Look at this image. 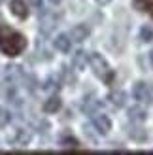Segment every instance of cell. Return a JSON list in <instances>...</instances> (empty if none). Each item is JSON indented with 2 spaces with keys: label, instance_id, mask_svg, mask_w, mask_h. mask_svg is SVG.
Masks as SVG:
<instances>
[{
  "label": "cell",
  "instance_id": "obj_14",
  "mask_svg": "<svg viewBox=\"0 0 153 155\" xmlns=\"http://www.w3.org/2000/svg\"><path fill=\"white\" fill-rule=\"evenodd\" d=\"M30 133L28 130H25V129H19L17 133H15V136H13V144H17V146H27L28 142H30Z\"/></svg>",
  "mask_w": 153,
  "mask_h": 155
},
{
  "label": "cell",
  "instance_id": "obj_10",
  "mask_svg": "<svg viewBox=\"0 0 153 155\" xmlns=\"http://www.w3.org/2000/svg\"><path fill=\"white\" fill-rule=\"evenodd\" d=\"M132 6H134V10L153 17V0H132Z\"/></svg>",
  "mask_w": 153,
  "mask_h": 155
},
{
  "label": "cell",
  "instance_id": "obj_8",
  "mask_svg": "<svg viewBox=\"0 0 153 155\" xmlns=\"http://www.w3.org/2000/svg\"><path fill=\"white\" fill-rule=\"evenodd\" d=\"M108 100L112 102V106H116V108H123L125 104H127V93L125 91H112L110 93V97H108Z\"/></svg>",
  "mask_w": 153,
  "mask_h": 155
},
{
  "label": "cell",
  "instance_id": "obj_17",
  "mask_svg": "<svg viewBox=\"0 0 153 155\" xmlns=\"http://www.w3.org/2000/svg\"><path fill=\"white\" fill-rule=\"evenodd\" d=\"M6 70H8V72H6V78H8V80H11V81L23 76V74H21V68H19V66H8Z\"/></svg>",
  "mask_w": 153,
  "mask_h": 155
},
{
  "label": "cell",
  "instance_id": "obj_4",
  "mask_svg": "<svg viewBox=\"0 0 153 155\" xmlns=\"http://www.w3.org/2000/svg\"><path fill=\"white\" fill-rule=\"evenodd\" d=\"M93 127L96 129V133L98 134H108L110 133V129H112V121L108 115H104V114H96L95 117H93Z\"/></svg>",
  "mask_w": 153,
  "mask_h": 155
},
{
  "label": "cell",
  "instance_id": "obj_19",
  "mask_svg": "<svg viewBox=\"0 0 153 155\" xmlns=\"http://www.w3.org/2000/svg\"><path fill=\"white\" fill-rule=\"evenodd\" d=\"M10 119H11L10 112L4 110V108H0V127H6L8 123H10Z\"/></svg>",
  "mask_w": 153,
  "mask_h": 155
},
{
  "label": "cell",
  "instance_id": "obj_7",
  "mask_svg": "<svg viewBox=\"0 0 153 155\" xmlns=\"http://www.w3.org/2000/svg\"><path fill=\"white\" fill-rule=\"evenodd\" d=\"M11 13L15 15V17H19V19H27V15H28V8L25 4V0H11Z\"/></svg>",
  "mask_w": 153,
  "mask_h": 155
},
{
  "label": "cell",
  "instance_id": "obj_3",
  "mask_svg": "<svg viewBox=\"0 0 153 155\" xmlns=\"http://www.w3.org/2000/svg\"><path fill=\"white\" fill-rule=\"evenodd\" d=\"M132 95L136 100H140V102H153V85L151 83H144V81H138L134 85V91H132Z\"/></svg>",
  "mask_w": 153,
  "mask_h": 155
},
{
  "label": "cell",
  "instance_id": "obj_5",
  "mask_svg": "<svg viewBox=\"0 0 153 155\" xmlns=\"http://www.w3.org/2000/svg\"><path fill=\"white\" fill-rule=\"evenodd\" d=\"M66 36L70 38V42H76V44L85 42L87 36H89V27H85V25H76L74 28H70V32H68Z\"/></svg>",
  "mask_w": 153,
  "mask_h": 155
},
{
  "label": "cell",
  "instance_id": "obj_25",
  "mask_svg": "<svg viewBox=\"0 0 153 155\" xmlns=\"http://www.w3.org/2000/svg\"><path fill=\"white\" fill-rule=\"evenodd\" d=\"M149 61H151V66H153V49H151V53H149Z\"/></svg>",
  "mask_w": 153,
  "mask_h": 155
},
{
  "label": "cell",
  "instance_id": "obj_13",
  "mask_svg": "<svg viewBox=\"0 0 153 155\" xmlns=\"http://www.w3.org/2000/svg\"><path fill=\"white\" fill-rule=\"evenodd\" d=\"M60 106H63L60 98H59V97H51V98H47V100L44 102V112H45V114H55V112L60 110Z\"/></svg>",
  "mask_w": 153,
  "mask_h": 155
},
{
  "label": "cell",
  "instance_id": "obj_18",
  "mask_svg": "<svg viewBox=\"0 0 153 155\" xmlns=\"http://www.w3.org/2000/svg\"><path fill=\"white\" fill-rule=\"evenodd\" d=\"M140 38H142V42H151V40H153V30H151L149 27H142Z\"/></svg>",
  "mask_w": 153,
  "mask_h": 155
},
{
  "label": "cell",
  "instance_id": "obj_11",
  "mask_svg": "<svg viewBox=\"0 0 153 155\" xmlns=\"http://www.w3.org/2000/svg\"><path fill=\"white\" fill-rule=\"evenodd\" d=\"M87 63H89V53H85V51H76V55L72 59V64L78 68V70H85Z\"/></svg>",
  "mask_w": 153,
  "mask_h": 155
},
{
  "label": "cell",
  "instance_id": "obj_20",
  "mask_svg": "<svg viewBox=\"0 0 153 155\" xmlns=\"http://www.w3.org/2000/svg\"><path fill=\"white\" fill-rule=\"evenodd\" d=\"M100 106V102L98 100H89L87 104H83V112H87V114H93L95 112V108Z\"/></svg>",
  "mask_w": 153,
  "mask_h": 155
},
{
  "label": "cell",
  "instance_id": "obj_9",
  "mask_svg": "<svg viewBox=\"0 0 153 155\" xmlns=\"http://www.w3.org/2000/svg\"><path fill=\"white\" fill-rule=\"evenodd\" d=\"M148 117V112L144 110L142 106H132L131 110H129V119L134 121V123H142V121H146Z\"/></svg>",
  "mask_w": 153,
  "mask_h": 155
},
{
  "label": "cell",
  "instance_id": "obj_21",
  "mask_svg": "<svg viewBox=\"0 0 153 155\" xmlns=\"http://www.w3.org/2000/svg\"><path fill=\"white\" fill-rule=\"evenodd\" d=\"M57 87H59V85H57V81H55V83H53V80H47V81H45V89L53 91V89H57Z\"/></svg>",
  "mask_w": 153,
  "mask_h": 155
},
{
  "label": "cell",
  "instance_id": "obj_15",
  "mask_svg": "<svg viewBox=\"0 0 153 155\" xmlns=\"http://www.w3.org/2000/svg\"><path fill=\"white\" fill-rule=\"evenodd\" d=\"M60 146H63V148L64 150H68V148H70V150H76V148H78V140H76V138L74 136H70V134H63V136H60V142H59Z\"/></svg>",
  "mask_w": 153,
  "mask_h": 155
},
{
  "label": "cell",
  "instance_id": "obj_12",
  "mask_svg": "<svg viewBox=\"0 0 153 155\" xmlns=\"http://www.w3.org/2000/svg\"><path fill=\"white\" fill-rule=\"evenodd\" d=\"M70 38H68L66 34H59L55 40H53V45H55V49H59V51H63V53H66V51H70Z\"/></svg>",
  "mask_w": 153,
  "mask_h": 155
},
{
  "label": "cell",
  "instance_id": "obj_1",
  "mask_svg": "<svg viewBox=\"0 0 153 155\" xmlns=\"http://www.w3.org/2000/svg\"><path fill=\"white\" fill-rule=\"evenodd\" d=\"M27 48L25 36L8 25H0V51L8 57H17Z\"/></svg>",
  "mask_w": 153,
  "mask_h": 155
},
{
  "label": "cell",
  "instance_id": "obj_26",
  "mask_svg": "<svg viewBox=\"0 0 153 155\" xmlns=\"http://www.w3.org/2000/svg\"><path fill=\"white\" fill-rule=\"evenodd\" d=\"M2 2H4V0H0V4H2Z\"/></svg>",
  "mask_w": 153,
  "mask_h": 155
},
{
  "label": "cell",
  "instance_id": "obj_16",
  "mask_svg": "<svg viewBox=\"0 0 153 155\" xmlns=\"http://www.w3.org/2000/svg\"><path fill=\"white\" fill-rule=\"evenodd\" d=\"M129 136H131L132 140H136V142H144V140L148 138L146 130L140 129V127H132V129H129Z\"/></svg>",
  "mask_w": 153,
  "mask_h": 155
},
{
  "label": "cell",
  "instance_id": "obj_2",
  "mask_svg": "<svg viewBox=\"0 0 153 155\" xmlns=\"http://www.w3.org/2000/svg\"><path fill=\"white\" fill-rule=\"evenodd\" d=\"M89 63H91V66H93L96 78H100L106 85H112L113 83L116 72L112 70V66L106 63V59L102 55H98V53H89Z\"/></svg>",
  "mask_w": 153,
  "mask_h": 155
},
{
  "label": "cell",
  "instance_id": "obj_22",
  "mask_svg": "<svg viewBox=\"0 0 153 155\" xmlns=\"http://www.w3.org/2000/svg\"><path fill=\"white\" fill-rule=\"evenodd\" d=\"M28 4L32 8H36V10H40V8H42V0H28Z\"/></svg>",
  "mask_w": 153,
  "mask_h": 155
},
{
  "label": "cell",
  "instance_id": "obj_24",
  "mask_svg": "<svg viewBox=\"0 0 153 155\" xmlns=\"http://www.w3.org/2000/svg\"><path fill=\"white\" fill-rule=\"evenodd\" d=\"M96 2H98V4H108L110 0H96Z\"/></svg>",
  "mask_w": 153,
  "mask_h": 155
},
{
  "label": "cell",
  "instance_id": "obj_6",
  "mask_svg": "<svg viewBox=\"0 0 153 155\" xmlns=\"http://www.w3.org/2000/svg\"><path fill=\"white\" fill-rule=\"evenodd\" d=\"M57 23H59V15L45 13L44 17H42V21H40V30H42L44 34H47V32H51V30L57 27Z\"/></svg>",
  "mask_w": 153,
  "mask_h": 155
},
{
  "label": "cell",
  "instance_id": "obj_23",
  "mask_svg": "<svg viewBox=\"0 0 153 155\" xmlns=\"http://www.w3.org/2000/svg\"><path fill=\"white\" fill-rule=\"evenodd\" d=\"M49 2H51V4H55V6H57V4H60V2H63V0H49Z\"/></svg>",
  "mask_w": 153,
  "mask_h": 155
}]
</instances>
